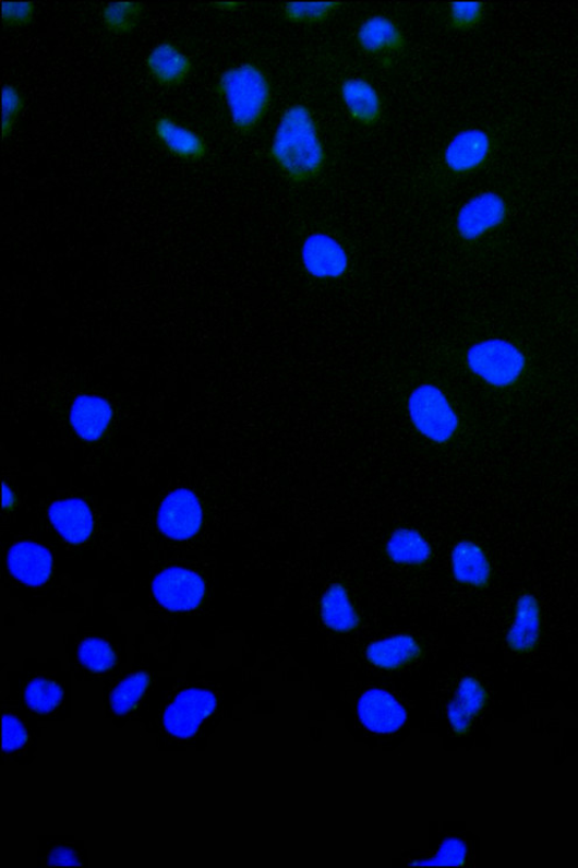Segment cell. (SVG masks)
<instances>
[{
	"instance_id": "obj_15",
	"label": "cell",
	"mask_w": 578,
	"mask_h": 868,
	"mask_svg": "<svg viewBox=\"0 0 578 868\" xmlns=\"http://www.w3.org/2000/svg\"><path fill=\"white\" fill-rule=\"evenodd\" d=\"M348 114L357 123L376 126L382 118V99L375 87L364 79H348L339 88Z\"/></svg>"
},
{
	"instance_id": "obj_36",
	"label": "cell",
	"mask_w": 578,
	"mask_h": 868,
	"mask_svg": "<svg viewBox=\"0 0 578 868\" xmlns=\"http://www.w3.org/2000/svg\"><path fill=\"white\" fill-rule=\"evenodd\" d=\"M216 9L233 11L236 9H240L243 4L242 3H233V2H220V3H213L212 4Z\"/></svg>"
},
{
	"instance_id": "obj_21",
	"label": "cell",
	"mask_w": 578,
	"mask_h": 868,
	"mask_svg": "<svg viewBox=\"0 0 578 868\" xmlns=\"http://www.w3.org/2000/svg\"><path fill=\"white\" fill-rule=\"evenodd\" d=\"M486 700L487 693L479 680L472 677L462 680L448 708V718L457 735L467 734Z\"/></svg>"
},
{
	"instance_id": "obj_20",
	"label": "cell",
	"mask_w": 578,
	"mask_h": 868,
	"mask_svg": "<svg viewBox=\"0 0 578 868\" xmlns=\"http://www.w3.org/2000/svg\"><path fill=\"white\" fill-rule=\"evenodd\" d=\"M112 411L109 403L96 396H80L71 411V423L76 433L84 440L99 439L109 427Z\"/></svg>"
},
{
	"instance_id": "obj_1",
	"label": "cell",
	"mask_w": 578,
	"mask_h": 868,
	"mask_svg": "<svg viewBox=\"0 0 578 868\" xmlns=\"http://www.w3.org/2000/svg\"><path fill=\"white\" fill-rule=\"evenodd\" d=\"M269 157L294 183L309 182L322 174L327 155L309 107L296 105L282 114Z\"/></svg>"
},
{
	"instance_id": "obj_25",
	"label": "cell",
	"mask_w": 578,
	"mask_h": 868,
	"mask_svg": "<svg viewBox=\"0 0 578 868\" xmlns=\"http://www.w3.org/2000/svg\"><path fill=\"white\" fill-rule=\"evenodd\" d=\"M145 7L142 3H110L101 10V20L115 34H129L139 27Z\"/></svg>"
},
{
	"instance_id": "obj_11",
	"label": "cell",
	"mask_w": 578,
	"mask_h": 868,
	"mask_svg": "<svg viewBox=\"0 0 578 868\" xmlns=\"http://www.w3.org/2000/svg\"><path fill=\"white\" fill-rule=\"evenodd\" d=\"M302 262L305 270L317 278L341 277L349 264L345 248L326 234H313L304 241Z\"/></svg>"
},
{
	"instance_id": "obj_33",
	"label": "cell",
	"mask_w": 578,
	"mask_h": 868,
	"mask_svg": "<svg viewBox=\"0 0 578 868\" xmlns=\"http://www.w3.org/2000/svg\"><path fill=\"white\" fill-rule=\"evenodd\" d=\"M27 741V734L24 725L12 714H5L3 718V751L7 753L21 750Z\"/></svg>"
},
{
	"instance_id": "obj_22",
	"label": "cell",
	"mask_w": 578,
	"mask_h": 868,
	"mask_svg": "<svg viewBox=\"0 0 578 868\" xmlns=\"http://www.w3.org/2000/svg\"><path fill=\"white\" fill-rule=\"evenodd\" d=\"M421 646L410 635H396L371 643L366 657L381 669H399L419 658Z\"/></svg>"
},
{
	"instance_id": "obj_12",
	"label": "cell",
	"mask_w": 578,
	"mask_h": 868,
	"mask_svg": "<svg viewBox=\"0 0 578 868\" xmlns=\"http://www.w3.org/2000/svg\"><path fill=\"white\" fill-rule=\"evenodd\" d=\"M8 567L12 575L23 584L41 586L52 573L53 560L40 544L21 542L9 551Z\"/></svg>"
},
{
	"instance_id": "obj_16",
	"label": "cell",
	"mask_w": 578,
	"mask_h": 868,
	"mask_svg": "<svg viewBox=\"0 0 578 868\" xmlns=\"http://www.w3.org/2000/svg\"><path fill=\"white\" fill-rule=\"evenodd\" d=\"M146 67L161 86L178 87L185 82L193 70L192 61L172 43H162L146 58Z\"/></svg>"
},
{
	"instance_id": "obj_26",
	"label": "cell",
	"mask_w": 578,
	"mask_h": 868,
	"mask_svg": "<svg viewBox=\"0 0 578 868\" xmlns=\"http://www.w3.org/2000/svg\"><path fill=\"white\" fill-rule=\"evenodd\" d=\"M345 5L342 2H314V3H293L284 4V20L293 24H320L325 23L338 9Z\"/></svg>"
},
{
	"instance_id": "obj_4",
	"label": "cell",
	"mask_w": 578,
	"mask_h": 868,
	"mask_svg": "<svg viewBox=\"0 0 578 868\" xmlns=\"http://www.w3.org/2000/svg\"><path fill=\"white\" fill-rule=\"evenodd\" d=\"M408 411L414 428L437 444L450 441L460 427V420L446 395L431 384H423L413 391L408 401Z\"/></svg>"
},
{
	"instance_id": "obj_18",
	"label": "cell",
	"mask_w": 578,
	"mask_h": 868,
	"mask_svg": "<svg viewBox=\"0 0 578 868\" xmlns=\"http://www.w3.org/2000/svg\"><path fill=\"white\" fill-rule=\"evenodd\" d=\"M155 132L161 144L176 157L184 160H200L207 156V143L195 131L161 116L155 123Z\"/></svg>"
},
{
	"instance_id": "obj_35",
	"label": "cell",
	"mask_w": 578,
	"mask_h": 868,
	"mask_svg": "<svg viewBox=\"0 0 578 868\" xmlns=\"http://www.w3.org/2000/svg\"><path fill=\"white\" fill-rule=\"evenodd\" d=\"M50 866H80V860L72 849L65 847H57L50 853L48 858Z\"/></svg>"
},
{
	"instance_id": "obj_3",
	"label": "cell",
	"mask_w": 578,
	"mask_h": 868,
	"mask_svg": "<svg viewBox=\"0 0 578 868\" xmlns=\"http://www.w3.org/2000/svg\"><path fill=\"white\" fill-rule=\"evenodd\" d=\"M467 365L475 377L490 387L508 389L518 384L527 370V357L509 340L493 337L472 345Z\"/></svg>"
},
{
	"instance_id": "obj_27",
	"label": "cell",
	"mask_w": 578,
	"mask_h": 868,
	"mask_svg": "<svg viewBox=\"0 0 578 868\" xmlns=\"http://www.w3.org/2000/svg\"><path fill=\"white\" fill-rule=\"evenodd\" d=\"M148 683L149 676L146 673L133 674L125 678L110 695L112 711L118 716H124L141 701Z\"/></svg>"
},
{
	"instance_id": "obj_14",
	"label": "cell",
	"mask_w": 578,
	"mask_h": 868,
	"mask_svg": "<svg viewBox=\"0 0 578 868\" xmlns=\"http://www.w3.org/2000/svg\"><path fill=\"white\" fill-rule=\"evenodd\" d=\"M49 520L58 533L72 544L86 542L94 530V520L88 504L80 499H68L49 508Z\"/></svg>"
},
{
	"instance_id": "obj_10",
	"label": "cell",
	"mask_w": 578,
	"mask_h": 868,
	"mask_svg": "<svg viewBox=\"0 0 578 868\" xmlns=\"http://www.w3.org/2000/svg\"><path fill=\"white\" fill-rule=\"evenodd\" d=\"M362 724L373 734L390 735L402 727L407 714L396 698L378 689L365 692L357 706Z\"/></svg>"
},
{
	"instance_id": "obj_2",
	"label": "cell",
	"mask_w": 578,
	"mask_h": 868,
	"mask_svg": "<svg viewBox=\"0 0 578 868\" xmlns=\"http://www.w3.org/2000/svg\"><path fill=\"white\" fill-rule=\"evenodd\" d=\"M215 91L226 97L231 121L243 133L261 124L270 105V83L253 63L230 68L220 76Z\"/></svg>"
},
{
	"instance_id": "obj_34",
	"label": "cell",
	"mask_w": 578,
	"mask_h": 868,
	"mask_svg": "<svg viewBox=\"0 0 578 868\" xmlns=\"http://www.w3.org/2000/svg\"><path fill=\"white\" fill-rule=\"evenodd\" d=\"M33 3H8L3 2V23L10 27H21L29 25L33 21Z\"/></svg>"
},
{
	"instance_id": "obj_13",
	"label": "cell",
	"mask_w": 578,
	"mask_h": 868,
	"mask_svg": "<svg viewBox=\"0 0 578 868\" xmlns=\"http://www.w3.org/2000/svg\"><path fill=\"white\" fill-rule=\"evenodd\" d=\"M450 561L453 576L457 583L481 590L489 586L492 568L480 544L468 539L456 543Z\"/></svg>"
},
{
	"instance_id": "obj_29",
	"label": "cell",
	"mask_w": 578,
	"mask_h": 868,
	"mask_svg": "<svg viewBox=\"0 0 578 868\" xmlns=\"http://www.w3.org/2000/svg\"><path fill=\"white\" fill-rule=\"evenodd\" d=\"M82 665L94 673H105L115 666L116 655L108 642L100 639L84 640L79 649Z\"/></svg>"
},
{
	"instance_id": "obj_9",
	"label": "cell",
	"mask_w": 578,
	"mask_h": 868,
	"mask_svg": "<svg viewBox=\"0 0 578 868\" xmlns=\"http://www.w3.org/2000/svg\"><path fill=\"white\" fill-rule=\"evenodd\" d=\"M492 152L490 134L482 129H468L457 133L448 144L444 160L454 175H469L479 171L489 160Z\"/></svg>"
},
{
	"instance_id": "obj_23",
	"label": "cell",
	"mask_w": 578,
	"mask_h": 868,
	"mask_svg": "<svg viewBox=\"0 0 578 868\" xmlns=\"http://www.w3.org/2000/svg\"><path fill=\"white\" fill-rule=\"evenodd\" d=\"M320 609L323 622L337 633H349L360 626V617L342 584L334 583L327 588L322 595Z\"/></svg>"
},
{
	"instance_id": "obj_8",
	"label": "cell",
	"mask_w": 578,
	"mask_h": 868,
	"mask_svg": "<svg viewBox=\"0 0 578 868\" xmlns=\"http://www.w3.org/2000/svg\"><path fill=\"white\" fill-rule=\"evenodd\" d=\"M201 523L202 508L191 490H174L159 509L158 526L169 538L189 539L198 533Z\"/></svg>"
},
{
	"instance_id": "obj_31",
	"label": "cell",
	"mask_w": 578,
	"mask_h": 868,
	"mask_svg": "<svg viewBox=\"0 0 578 868\" xmlns=\"http://www.w3.org/2000/svg\"><path fill=\"white\" fill-rule=\"evenodd\" d=\"M24 107L25 98L22 93L7 84L3 88V140L11 134L16 118L20 117Z\"/></svg>"
},
{
	"instance_id": "obj_19",
	"label": "cell",
	"mask_w": 578,
	"mask_h": 868,
	"mask_svg": "<svg viewBox=\"0 0 578 868\" xmlns=\"http://www.w3.org/2000/svg\"><path fill=\"white\" fill-rule=\"evenodd\" d=\"M357 43L366 55L396 53L406 47V39L400 28L384 15L371 16L359 32Z\"/></svg>"
},
{
	"instance_id": "obj_24",
	"label": "cell",
	"mask_w": 578,
	"mask_h": 868,
	"mask_svg": "<svg viewBox=\"0 0 578 868\" xmlns=\"http://www.w3.org/2000/svg\"><path fill=\"white\" fill-rule=\"evenodd\" d=\"M387 557L402 567H421L432 558L433 549L426 538L418 531L400 527L386 543Z\"/></svg>"
},
{
	"instance_id": "obj_5",
	"label": "cell",
	"mask_w": 578,
	"mask_h": 868,
	"mask_svg": "<svg viewBox=\"0 0 578 868\" xmlns=\"http://www.w3.org/2000/svg\"><path fill=\"white\" fill-rule=\"evenodd\" d=\"M508 217V204L496 192H483L467 201L456 218V229L462 240L474 242L499 229Z\"/></svg>"
},
{
	"instance_id": "obj_7",
	"label": "cell",
	"mask_w": 578,
	"mask_h": 868,
	"mask_svg": "<svg viewBox=\"0 0 578 868\" xmlns=\"http://www.w3.org/2000/svg\"><path fill=\"white\" fill-rule=\"evenodd\" d=\"M152 590L162 607L184 611L195 609L201 604L206 586L195 572L171 568L156 576Z\"/></svg>"
},
{
	"instance_id": "obj_17",
	"label": "cell",
	"mask_w": 578,
	"mask_h": 868,
	"mask_svg": "<svg viewBox=\"0 0 578 868\" xmlns=\"http://www.w3.org/2000/svg\"><path fill=\"white\" fill-rule=\"evenodd\" d=\"M541 632V609L533 594L525 593L518 599L515 621L506 637L509 649L517 653L532 652Z\"/></svg>"
},
{
	"instance_id": "obj_32",
	"label": "cell",
	"mask_w": 578,
	"mask_h": 868,
	"mask_svg": "<svg viewBox=\"0 0 578 868\" xmlns=\"http://www.w3.org/2000/svg\"><path fill=\"white\" fill-rule=\"evenodd\" d=\"M467 858L466 844L457 839H448L442 843L435 858L423 861V865L434 866H460Z\"/></svg>"
},
{
	"instance_id": "obj_28",
	"label": "cell",
	"mask_w": 578,
	"mask_h": 868,
	"mask_svg": "<svg viewBox=\"0 0 578 868\" xmlns=\"http://www.w3.org/2000/svg\"><path fill=\"white\" fill-rule=\"evenodd\" d=\"M62 695V689L52 680L36 678L26 688L25 701L31 710L47 714L57 709Z\"/></svg>"
},
{
	"instance_id": "obj_30",
	"label": "cell",
	"mask_w": 578,
	"mask_h": 868,
	"mask_svg": "<svg viewBox=\"0 0 578 868\" xmlns=\"http://www.w3.org/2000/svg\"><path fill=\"white\" fill-rule=\"evenodd\" d=\"M485 5L481 2H458L449 4V25L455 31L468 32L478 27L484 20Z\"/></svg>"
},
{
	"instance_id": "obj_6",
	"label": "cell",
	"mask_w": 578,
	"mask_h": 868,
	"mask_svg": "<svg viewBox=\"0 0 578 868\" xmlns=\"http://www.w3.org/2000/svg\"><path fill=\"white\" fill-rule=\"evenodd\" d=\"M217 705L216 695L203 689L182 691L165 712L164 725L168 734L186 739L193 737L201 723L210 716Z\"/></svg>"
}]
</instances>
